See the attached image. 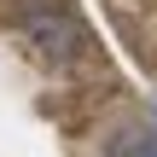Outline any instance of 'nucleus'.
<instances>
[{
  "mask_svg": "<svg viewBox=\"0 0 157 157\" xmlns=\"http://www.w3.org/2000/svg\"><path fill=\"white\" fill-rule=\"evenodd\" d=\"M35 41H41L52 58H64V52H76V47H82V35H76V23H70V17H41V23H35Z\"/></svg>",
  "mask_w": 157,
  "mask_h": 157,
  "instance_id": "obj_1",
  "label": "nucleus"
}]
</instances>
